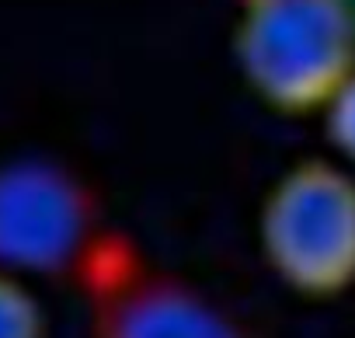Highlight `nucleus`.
<instances>
[{"mask_svg":"<svg viewBox=\"0 0 355 338\" xmlns=\"http://www.w3.org/2000/svg\"><path fill=\"white\" fill-rule=\"evenodd\" d=\"M234 56L268 108L320 112L355 70V18L345 0H244Z\"/></svg>","mask_w":355,"mask_h":338,"instance_id":"obj_1","label":"nucleus"},{"mask_svg":"<svg viewBox=\"0 0 355 338\" xmlns=\"http://www.w3.org/2000/svg\"><path fill=\"white\" fill-rule=\"evenodd\" d=\"M258 244L282 286L338 296L355 286V175L334 157L282 171L258 210Z\"/></svg>","mask_w":355,"mask_h":338,"instance_id":"obj_2","label":"nucleus"},{"mask_svg":"<svg viewBox=\"0 0 355 338\" xmlns=\"http://www.w3.org/2000/svg\"><path fill=\"white\" fill-rule=\"evenodd\" d=\"M91 196L60 164L0 167V272L18 279L70 269L91 241Z\"/></svg>","mask_w":355,"mask_h":338,"instance_id":"obj_3","label":"nucleus"},{"mask_svg":"<svg viewBox=\"0 0 355 338\" xmlns=\"http://www.w3.org/2000/svg\"><path fill=\"white\" fill-rule=\"evenodd\" d=\"M105 338H241L202 293L174 279H136L105 310Z\"/></svg>","mask_w":355,"mask_h":338,"instance_id":"obj_4","label":"nucleus"},{"mask_svg":"<svg viewBox=\"0 0 355 338\" xmlns=\"http://www.w3.org/2000/svg\"><path fill=\"white\" fill-rule=\"evenodd\" d=\"M0 338H46V310L35 289L11 272H0Z\"/></svg>","mask_w":355,"mask_h":338,"instance_id":"obj_5","label":"nucleus"},{"mask_svg":"<svg viewBox=\"0 0 355 338\" xmlns=\"http://www.w3.org/2000/svg\"><path fill=\"white\" fill-rule=\"evenodd\" d=\"M320 119H324V133L334 150V160L355 175V70L334 91V98L320 108Z\"/></svg>","mask_w":355,"mask_h":338,"instance_id":"obj_6","label":"nucleus"},{"mask_svg":"<svg viewBox=\"0 0 355 338\" xmlns=\"http://www.w3.org/2000/svg\"><path fill=\"white\" fill-rule=\"evenodd\" d=\"M345 8L352 11V18H355V0H345Z\"/></svg>","mask_w":355,"mask_h":338,"instance_id":"obj_7","label":"nucleus"}]
</instances>
